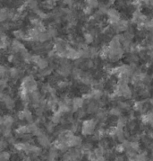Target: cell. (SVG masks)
Masks as SVG:
<instances>
[{
    "instance_id": "obj_15",
    "label": "cell",
    "mask_w": 153,
    "mask_h": 161,
    "mask_svg": "<svg viewBox=\"0 0 153 161\" xmlns=\"http://www.w3.org/2000/svg\"><path fill=\"white\" fill-rule=\"evenodd\" d=\"M116 123H117V127H121V128H123V127H125L126 124L128 123L127 120H126V118H125V117H120L118 120H117V122H116Z\"/></svg>"
},
{
    "instance_id": "obj_21",
    "label": "cell",
    "mask_w": 153,
    "mask_h": 161,
    "mask_svg": "<svg viewBox=\"0 0 153 161\" xmlns=\"http://www.w3.org/2000/svg\"><path fill=\"white\" fill-rule=\"evenodd\" d=\"M10 158V153L7 151H2L0 154V160L7 161Z\"/></svg>"
},
{
    "instance_id": "obj_20",
    "label": "cell",
    "mask_w": 153,
    "mask_h": 161,
    "mask_svg": "<svg viewBox=\"0 0 153 161\" xmlns=\"http://www.w3.org/2000/svg\"><path fill=\"white\" fill-rule=\"evenodd\" d=\"M48 32H49L51 38H56V37H57V35H58V30H57L55 27H53V26H51V27L49 26V28H48Z\"/></svg>"
},
{
    "instance_id": "obj_26",
    "label": "cell",
    "mask_w": 153,
    "mask_h": 161,
    "mask_svg": "<svg viewBox=\"0 0 153 161\" xmlns=\"http://www.w3.org/2000/svg\"><path fill=\"white\" fill-rule=\"evenodd\" d=\"M68 85H69V83H68L67 81H61V82H58V87H59L60 89H64V88H66V87L68 86Z\"/></svg>"
},
{
    "instance_id": "obj_18",
    "label": "cell",
    "mask_w": 153,
    "mask_h": 161,
    "mask_svg": "<svg viewBox=\"0 0 153 161\" xmlns=\"http://www.w3.org/2000/svg\"><path fill=\"white\" fill-rule=\"evenodd\" d=\"M51 68H46L44 69H40L39 70V76L40 77H47V76H49L51 73Z\"/></svg>"
},
{
    "instance_id": "obj_17",
    "label": "cell",
    "mask_w": 153,
    "mask_h": 161,
    "mask_svg": "<svg viewBox=\"0 0 153 161\" xmlns=\"http://www.w3.org/2000/svg\"><path fill=\"white\" fill-rule=\"evenodd\" d=\"M85 2L87 3V5L91 7L92 8H97L99 7V3L98 0H85Z\"/></svg>"
},
{
    "instance_id": "obj_31",
    "label": "cell",
    "mask_w": 153,
    "mask_h": 161,
    "mask_svg": "<svg viewBox=\"0 0 153 161\" xmlns=\"http://www.w3.org/2000/svg\"><path fill=\"white\" fill-rule=\"evenodd\" d=\"M110 1H111V2H112V1H114V0H110Z\"/></svg>"
},
{
    "instance_id": "obj_28",
    "label": "cell",
    "mask_w": 153,
    "mask_h": 161,
    "mask_svg": "<svg viewBox=\"0 0 153 161\" xmlns=\"http://www.w3.org/2000/svg\"><path fill=\"white\" fill-rule=\"evenodd\" d=\"M26 115H25V112H24V110L23 111H21L18 113V119L21 120V121H23V120H25Z\"/></svg>"
},
{
    "instance_id": "obj_5",
    "label": "cell",
    "mask_w": 153,
    "mask_h": 161,
    "mask_svg": "<svg viewBox=\"0 0 153 161\" xmlns=\"http://www.w3.org/2000/svg\"><path fill=\"white\" fill-rule=\"evenodd\" d=\"M38 138V143L43 147V148H48L50 146V140L48 139V137L44 134L42 136H39V137H37Z\"/></svg>"
},
{
    "instance_id": "obj_4",
    "label": "cell",
    "mask_w": 153,
    "mask_h": 161,
    "mask_svg": "<svg viewBox=\"0 0 153 161\" xmlns=\"http://www.w3.org/2000/svg\"><path fill=\"white\" fill-rule=\"evenodd\" d=\"M84 99L81 97H74L73 99V103H72V107L74 111H78L80 108H82L84 103Z\"/></svg>"
},
{
    "instance_id": "obj_14",
    "label": "cell",
    "mask_w": 153,
    "mask_h": 161,
    "mask_svg": "<svg viewBox=\"0 0 153 161\" xmlns=\"http://www.w3.org/2000/svg\"><path fill=\"white\" fill-rule=\"evenodd\" d=\"M26 6L29 8H31L32 10H34V9L38 8V2H37V0H27Z\"/></svg>"
},
{
    "instance_id": "obj_23",
    "label": "cell",
    "mask_w": 153,
    "mask_h": 161,
    "mask_svg": "<svg viewBox=\"0 0 153 161\" xmlns=\"http://www.w3.org/2000/svg\"><path fill=\"white\" fill-rule=\"evenodd\" d=\"M148 158L145 153H140V154H137L135 157V160H147Z\"/></svg>"
},
{
    "instance_id": "obj_3",
    "label": "cell",
    "mask_w": 153,
    "mask_h": 161,
    "mask_svg": "<svg viewBox=\"0 0 153 161\" xmlns=\"http://www.w3.org/2000/svg\"><path fill=\"white\" fill-rule=\"evenodd\" d=\"M0 123H1V125H4V126H6L7 128H11V126L14 123V120H13V118L12 116L5 115L2 116Z\"/></svg>"
},
{
    "instance_id": "obj_25",
    "label": "cell",
    "mask_w": 153,
    "mask_h": 161,
    "mask_svg": "<svg viewBox=\"0 0 153 161\" xmlns=\"http://www.w3.org/2000/svg\"><path fill=\"white\" fill-rule=\"evenodd\" d=\"M46 129H47V130H48V132L52 133V132L54 131V129H55V127H54V123H52V122L49 123H47V124H46Z\"/></svg>"
},
{
    "instance_id": "obj_2",
    "label": "cell",
    "mask_w": 153,
    "mask_h": 161,
    "mask_svg": "<svg viewBox=\"0 0 153 161\" xmlns=\"http://www.w3.org/2000/svg\"><path fill=\"white\" fill-rule=\"evenodd\" d=\"M96 123L95 120L91 119V120H87L85 122H83V126H82V133L83 135H90L94 132V130L96 128Z\"/></svg>"
},
{
    "instance_id": "obj_9",
    "label": "cell",
    "mask_w": 153,
    "mask_h": 161,
    "mask_svg": "<svg viewBox=\"0 0 153 161\" xmlns=\"http://www.w3.org/2000/svg\"><path fill=\"white\" fill-rule=\"evenodd\" d=\"M90 94H91L92 99H95V100H99V99H101L102 97H103V92L99 88L93 89V91Z\"/></svg>"
},
{
    "instance_id": "obj_1",
    "label": "cell",
    "mask_w": 153,
    "mask_h": 161,
    "mask_svg": "<svg viewBox=\"0 0 153 161\" xmlns=\"http://www.w3.org/2000/svg\"><path fill=\"white\" fill-rule=\"evenodd\" d=\"M23 89H24L29 93H32L33 91L37 90V82L34 79L32 75L27 76L23 80Z\"/></svg>"
},
{
    "instance_id": "obj_12",
    "label": "cell",
    "mask_w": 153,
    "mask_h": 161,
    "mask_svg": "<svg viewBox=\"0 0 153 161\" xmlns=\"http://www.w3.org/2000/svg\"><path fill=\"white\" fill-rule=\"evenodd\" d=\"M13 35H14V37L17 39V40H22V39H25L26 40L27 39L26 34L22 30H16V31H14L13 32Z\"/></svg>"
},
{
    "instance_id": "obj_11",
    "label": "cell",
    "mask_w": 153,
    "mask_h": 161,
    "mask_svg": "<svg viewBox=\"0 0 153 161\" xmlns=\"http://www.w3.org/2000/svg\"><path fill=\"white\" fill-rule=\"evenodd\" d=\"M36 66L38 67L39 69H44L48 67V59H46V58H41L38 60V62L36 64Z\"/></svg>"
},
{
    "instance_id": "obj_19",
    "label": "cell",
    "mask_w": 153,
    "mask_h": 161,
    "mask_svg": "<svg viewBox=\"0 0 153 161\" xmlns=\"http://www.w3.org/2000/svg\"><path fill=\"white\" fill-rule=\"evenodd\" d=\"M109 114L113 116H120L121 115V110L120 107H114L109 111Z\"/></svg>"
},
{
    "instance_id": "obj_7",
    "label": "cell",
    "mask_w": 153,
    "mask_h": 161,
    "mask_svg": "<svg viewBox=\"0 0 153 161\" xmlns=\"http://www.w3.org/2000/svg\"><path fill=\"white\" fill-rule=\"evenodd\" d=\"M3 103H5V105H6V107H7V109L12 110L14 107V101H13V98L10 97L9 95H7L6 99H5V101Z\"/></svg>"
},
{
    "instance_id": "obj_30",
    "label": "cell",
    "mask_w": 153,
    "mask_h": 161,
    "mask_svg": "<svg viewBox=\"0 0 153 161\" xmlns=\"http://www.w3.org/2000/svg\"><path fill=\"white\" fill-rule=\"evenodd\" d=\"M63 3L68 6H72L74 5V0H63Z\"/></svg>"
},
{
    "instance_id": "obj_16",
    "label": "cell",
    "mask_w": 153,
    "mask_h": 161,
    "mask_svg": "<svg viewBox=\"0 0 153 161\" xmlns=\"http://www.w3.org/2000/svg\"><path fill=\"white\" fill-rule=\"evenodd\" d=\"M55 0H46L44 2V7L45 8H47V9H52L53 7H55Z\"/></svg>"
},
{
    "instance_id": "obj_27",
    "label": "cell",
    "mask_w": 153,
    "mask_h": 161,
    "mask_svg": "<svg viewBox=\"0 0 153 161\" xmlns=\"http://www.w3.org/2000/svg\"><path fill=\"white\" fill-rule=\"evenodd\" d=\"M7 144H8L7 140L6 141V140H5V137H3V138L1 139V142H0V148H1V149H4V148H7Z\"/></svg>"
},
{
    "instance_id": "obj_13",
    "label": "cell",
    "mask_w": 153,
    "mask_h": 161,
    "mask_svg": "<svg viewBox=\"0 0 153 161\" xmlns=\"http://www.w3.org/2000/svg\"><path fill=\"white\" fill-rule=\"evenodd\" d=\"M84 40H85V42L86 43H92L94 42V35L91 33V32H85L84 33Z\"/></svg>"
},
{
    "instance_id": "obj_33",
    "label": "cell",
    "mask_w": 153,
    "mask_h": 161,
    "mask_svg": "<svg viewBox=\"0 0 153 161\" xmlns=\"http://www.w3.org/2000/svg\"><path fill=\"white\" fill-rule=\"evenodd\" d=\"M120 1H121V0H120Z\"/></svg>"
},
{
    "instance_id": "obj_22",
    "label": "cell",
    "mask_w": 153,
    "mask_h": 161,
    "mask_svg": "<svg viewBox=\"0 0 153 161\" xmlns=\"http://www.w3.org/2000/svg\"><path fill=\"white\" fill-rule=\"evenodd\" d=\"M91 148H92V145L89 143V142H87V143H85V144H83L82 145V149H83V152H89V151H91Z\"/></svg>"
},
{
    "instance_id": "obj_6",
    "label": "cell",
    "mask_w": 153,
    "mask_h": 161,
    "mask_svg": "<svg viewBox=\"0 0 153 161\" xmlns=\"http://www.w3.org/2000/svg\"><path fill=\"white\" fill-rule=\"evenodd\" d=\"M99 110V103H97L96 102H89L88 103V107H87V113L88 114H93L98 112Z\"/></svg>"
},
{
    "instance_id": "obj_32",
    "label": "cell",
    "mask_w": 153,
    "mask_h": 161,
    "mask_svg": "<svg viewBox=\"0 0 153 161\" xmlns=\"http://www.w3.org/2000/svg\"><path fill=\"white\" fill-rule=\"evenodd\" d=\"M55 1H58V0H55Z\"/></svg>"
},
{
    "instance_id": "obj_29",
    "label": "cell",
    "mask_w": 153,
    "mask_h": 161,
    "mask_svg": "<svg viewBox=\"0 0 153 161\" xmlns=\"http://www.w3.org/2000/svg\"><path fill=\"white\" fill-rule=\"evenodd\" d=\"M124 150H125V148H124V146L122 145V143L120 145H118V146H116V151L117 152H123Z\"/></svg>"
},
{
    "instance_id": "obj_8",
    "label": "cell",
    "mask_w": 153,
    "mask_h": 161,
    "mask_svg": "<svg viewBox=\"0 0 153 161\" xmlns=\"http://www.w3.org/2000/svg\"><path fill=\"white\" fill-rule=\"evenodd\" d=\"M51 36L50 34H49V32H48V31H44V32H41L39 33L38 42H48Z\"/></svg>"
},
{
    "instance_id": "obj_24",
    "label": "cell",
    "mask_w": 153,
    "mask_h": 161,
    "mask_svg": "<svg viewBox=\"0 0 153 161\" xmlns=\"http://www.w3.org/2000/svg\"><path fill=\"white\" fill-rule=\"evenodd\" d=\"M94 8H92L91 7H89V6H86V7L83 8V13L84 14H87V15H89V14H91L92 13V10H93Z\"/></svg>"
},
{
    "instance_id": "obj_10",
    "label": "cell",
    "mask_w": 153,
    "mask_h": 161,
    "mask_svg": "<svg viewBox=\"0 0 153 161\" xmlns=\"http://www.w3.org/2000/svg\"><path fill=\"white\" fill-rule=\"evenodd\" d=\"M9 12L10 10H8L7 8H2L1 12H0V19L1 22H6L7 19H9Z\"/></svg>"
}]
</instances>
